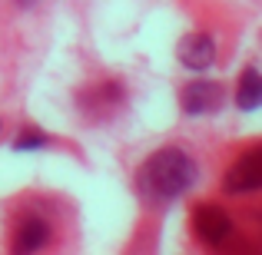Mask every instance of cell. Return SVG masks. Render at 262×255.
<instances>
[{"mask_svg":"<svg viewBox=\"0 0 262 255\" xmlns=\"http://www.w3.org/2000/svg\"><path fill=\"white\" fill-rule=\"evenodd\" d=\"M199 169L183 149H160L140 169V186L156 199H176L196 182Z\"/></svg>","mask_w":262,"mask_h":255,"instance_id":"cell-1","label":"cell"},{"mask_svg":"<svg viewBox=\"0 0 262 255\" xmlns=\"http://www.w3.org/2000/svg\"><path fill=\"white\" fill-rule=\"evenodd\" d=\"M179 60H183L189 70H209L212 60H216V43H212L209 33H186L179 40Z\"/></svg>","mask_w":262,"mask_h":255,"instance_id":"cell-4","label":"cell"},{"mask_svg":"<svg viewBox=\"0 0 262 255\" xmlns=\"http://www.w3.org/2000/svg\"><path fill=\"white\" fill-rule=\"evenodd\" d=\"M43 146H47V136L30 133V129H27V133H20L17 140H13V149H17V153H30V149H43Z\"/></svg>","mask_w":262,"mask_h":255,"instance_id":"cell-8","label":"cell"},{"mask_svg":"<svg viewBox=\"0 0 262 255\" xmlns=\"http://www.w3.org/2000/svg\"><path fill=\"white\" fill-rule=\"evenodd\" d=\"M236 103L243 109H256L259 103H262V80H259V73L252 70H246L243 73V80H239V89H236Z\"/></svg>","mask_w":262,"mask_h":255,"instance_id":"cell-7","label":"cell"},{"mask_svg":"<svg viewBox=\"0 0 262 255\" xmlns=\"http://www.w3.org/2000/svg\"><path fill=\"white\" fill-rule=\"evenodd\" d=\"M17 4H24V7H30V4H33V0H17Z\"/></svg>","mask_w":262,"mask_h":255,"instance_id":"cell-9","label":"cell"},{"mask_svg":"<svg viewBox=\"0 0 262 255\" xmlns=\"http://www.w3.org/2000/svg\"><path fill=\"white\" fill-rule=\"evenodd\" d=\"M192 229L199 232V239L203 242H209V245H219V242H226L229 239V232H232V222H229V216H226L219 205H199L196 212H192Z\"/></svg>","mask_w":262,"mask_h":255,"instance_id":"cell-2","label":"cell"},{"mask_svg":"<svg viewBox=\"0 0 262 255\" xmlns=\"http://www.w3.org/2000/svg\"><path fill=\"white\" fill-rule=\"evenodd\" d=\"M262 186V153L249 149L243 159L226 172V189L229 192H252Z\"/></svg>","mask_w":262,"mask_h":255,"instance_id":"cell-3","label":"cell"},{"mask_svg":"<svg viewBox=\"0 0 262 255\" xmlns=\"http://www.w3.org/2000/svg\"><path fill=\"white\" fill-rule=\"evenodd\" d=\"M50 239V225L43 219H24V225L17 229V249L20 252H33Z\"/></svg>","mask_w":262,"mask_h":255,"instance_id":"cell-6","label":"cell"},{"mask_svg":"<svg viewBox=\"0 0 262 255\" xmlns=\"http://www.w3.org/2000/svg\"><path fill=\"white\" fill-rule=\"evenodd\" d=\"M219 103H223V86L209 83V80H196L183 89V109L192 116L212 113V109H219Z\"/></svg>","mask_w":262,"mask_h":255,"instance_id":"cell-5","label":"cell"}]
</instances>
